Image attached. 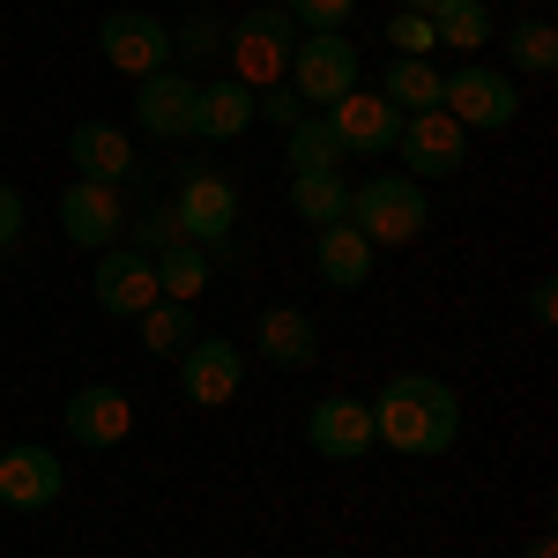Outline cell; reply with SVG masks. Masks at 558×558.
I'll return each mask as SVG.
<instances>
[{"label":"cell","mask_w":558,"mask_h":558,"mask_svg":"<svg viewBox=\"0 0 558 558\" xmlns=\"http://www.w3.org/2000/svg\"><path fill=\"white\" fill-rule=\"evenodd\" d=\"M365 402H373V439L395 447V454H410V462H439L462 439V402H454V387L432 380V373H395Z\"/></svg>","instance_id":"6da1fadb"},{"label":"cell","mask_w":558,"mask_h":558,"mask_svg":"<svg viewBox=\"0 0 558 558\" xmlns=\"http://www.w3.org/2000/svg\"><path fill=\"white\" fill-rule=\"evenodd\" d=\"M305 31L276 8V0H260V8H246L231 31H223V60H231V83L246 89H268L291 75V45H299Z\"/></svg>","instance_id":"7a4b0ae2"},{"label":"cell","mask_w":558,"mask_h":558,"mask_svg":"<svg viewBox=\"0 0 558 558\" xmlns=\"http://www.w3.org/2000/svg\"><path fill=\"white\" fill-rule=\"evenodd\" d=\"M343 223H357L373 246H410V239H425V186L410 172H380V179H365V186H350V216Z\"/></svg>","instance_id":"3957f363"},{"label":"cell","mask_w":558,"mask_h":558,"mask_svg":"<svg viewBox=\"0 0 558 558\" xmlns=\"http://www.w3.org/2000/svg\"><path fill=\"white\" fill-rule=\"evenodd\" d=\"M357 75H365V60H357V45H350L343 31H305V38L291 45V75H283V83L305 97V112H328L336 97L357 89Z\"/></svg>","instance_id":"277c9868"},{"label":"cell","mask_w":558,"mask_h":558,"mask_svg":"<svg viewBox=\"0 0 558 558\" xmlns=\"http://www.w3.org/2000/svg\"><path fill=\"white\" fill-rule=\"evenodd\" d=\"M439 112H447L454 128L499 134V128H514V120H521V89H514V75L462 60L454 75H439Z\"/></svg>","instance_id":"5b68a950"},{"label":"cell","mask_w":558,"mask_h":558,"mask_svg":"<svg viewBox=\"0 0 558 558\" xmlns=\"http://www.w3.org/2000/svg\"><path fill=\"white\" fill-rule=\"evenodd\" d=\"M172 216H179V239H186V246H223V239H231V223H239V186H231L223 172L179 165Z\"/></svg>","instance_id":"8992f818"},{"label":"cell","mask_w":558,"mask_h":558,"mask_svg":"<svg viewBox=\"0 0 558 558\" xmlns=\"http://www.w3.org/2000/svg\"><path fill=\"white\" fill-rule=\"evenodd\" d=\"M395 157L410 165V179H454L470 165V128H454L439 105L432 112H402V134H395Z\"/></svg>","instance_id":"52a82bcc"},{"label":"cell","mask_w":558,"mask_h":558,"mask_svg":"<svg viewBox=\"0 0 558 558\" xmlns=\"http://www.w3.org/2000/svg\"><path fill=\"white\" fill-rule=\"evenodd\" d=\"M97 52H105V68H120V75H157V68H172V23H157V15H142V8H112L105 23H97Z\"/></svg>","instance_id":"ba28073f"},{"label":"cell","mask_w":558,"mask_h":558,"mask_svg":"<svg viewBox=\"0 0 558 558\" xmlns=\"http://www.w3.org/2000/svg\"><path fill=\"white\" fill-rule=\"evenodd\" d=\"M172 365H179V395H186L194 410H223V402L246 387V350L223 343V336H194Z\"/></svg>","instance_id":"9c48e42d"},{"label":"cell","mask_w":558,"mask_h":558,"mask_svg":"<svg viewBox=\"0 0 558 558\" xmlns=\"http://www.w3.org/2000/svg\"><path fill=\"white\" fill-rule=\"evenodd\" d=\"M305 447L328 454V462H365L380 439H373V402L365 395H320L305 410Z\"/></svg>","instance_id":"30bf717a"},{"label":"cell","mask_w":558,"mask_h":558,"mask_svg":"<svg viewBox=\"0 0 558 558\" xmlns=\"http://www.w3.org/2000/svg\"><path fill=\"white\" fill-rule=\"evenodd\" d=\"M328 128H336V149H343V157H395L402 112L387 105L380 89H350V97L328 105Z\"/></svg>","instance_id":"8fae6325"},{"label":"cell","mask_w":558,"mask_h":558,"mask_svg":"<svg viewBox=\"0 0 558 558\" xmlns=\"http://www.w3.org/2000/svg\"><path fill=\"white\" fill-rule=\"evenodd\" d=\"M194 75H179V68H157V75H142L134 83V128L149 134V142H194Z\"/></svg>","instance_id":"7c38bea8"},{"label":"cell","mask_w":558,"mask_h":558,"mask_svg":"<svg viewBox=\"0 0 558 558\" xmlns=\"http://www.w3.org/2000/svg\"><path fill=\"white\" fill-rule=\"evenodd\" d=\"M68 492V470H60V454L52 447H31V439H15V447H0V507H15V514H38Z\"/></svg>","instance_id":"4fadbf2b"},{"label":"cell","mask_w":558,"mask_h":558,"mask_svg":"<svg viewBox=\"0 0 558 558\" xmlns=\"http://www.w3.org/2000/svg\"><path fill=\"white\" fill-rule=\"evenodd\" d=\"M89 291H97V313L134 320V313L157 305V260L134 254V246H105V254H97V276H89Z\"/></svg>","instance_id":"5bb4252c"},{"label":"cell","mask_w":558,"mask_h":558,"mask_svg":"<svg viewBox=\"0 0 558 558\" xmlns=\"http://www.w3.org/2000/svg\"><path fill=\"white\" fill-rule=\"evenodd\" d=\"M120 223H128V202H120V186H97V179H75L68 194H60V231L89 246V254H105V246H120Z\"/></svg>","instance_id":"9a60e30c"},{"label":"cell","mask_w":558,"mask_h":558,"mask_svg":"<svg viewBox=\"0 0 558 558\" xmlns=\"http://www.w3.org/2000/svg\"><path fill=\"white\" fill-rule=\"evenodd\" d=\"M128 432H134V402L120 387L97 380V387H75V395H68V439H75V447L97 454V447H120Z\"/></svg>","instance_id":"2e32d148"},{"label":"cell","mask_w":558,"mask_h":558,"mask_svg":"<svg viewBox=\"0 0 558 558\" xmlns=\"http://www.w3.org/2000/svg\"><path fill=\"white\" fill-rule=\"evenodd\" d=\"M373 239L357 231V223H328V231H313V268H320V283L328 291H365L373 283Z\"/></svg>","instance_id":"e0dca14e"},{"label":"cell","mask_w":558,"mask_h":558,"mask_svg":"<svg viewBox=\"0 0 558 558\" xmlns=\"http://www.w3.org/2000/svg\"><path fill=\"white\" fill-rule=\"evenodd\" d=\"M68 165L83 179H97V186H128L134 179V142L112 120H83V128L68 134Z\"/></svg>","instance_id":"ac0fdd59"},{"label":"cell","mask_w":558,"mask_h":558,"mask_svg":"<svg viewBox=\"0 0 558 558\" xmlns=\"http://www.w3.org/2000/svg\"><path fill=\"white\" fill-rule=\"evenodd\" d=\"M260 357L276 365V373H305L313 357H320V328H313V313H299V305H268L254 328Z\"/></svg>","instance_id":"d6986e66"},{"label":"cell","mask_w":558,"mask_h":558,"mask_svg":"<svg viewBox=\"0 0 558 558\" xmlns=\"http://www.w3.org/2000/svg\"><path fill=\"white\" fill-rule=\"evenodd\" d=\"M254 128V89L216 75L209 89H194V142H239Z\"/></svg>","instance_id":"ffe728a7"},{"label":"cell","mask_w":558,"mask_h":558,"mask_svg":"<svg viewBox=\"0 0 558 558\" xmlns=\"http://www.w3.org/2000/svg\"><path fill=\"white\" fill-rule=\"evenodd\" d=\"M291 216L313 223V231L343 223L350 216V179L343 172H291Z\"/></svg>","instance_id":"44dd1931"},{"label":"cell","mask_w":558,"mask_h":558,"mask_svg":"<svg viewBox=\"0 0 558 558\" xmlns=\"http://www.w3.org/2000/svg\"><path fill=\"white\" fill-rule=\"evenodd\" d=\"M209 276H216V260H209V246H165L157 254V299H179V305H194L202 291H209Z\"/></svg>","instance_id":"7402d4cb"},{"label":"cell","mask_w":558,"mask_h":558,"mask_svg":"<svg viewBox=\"0 0 558 558\" xmlns=\"http://www.w3.org/2000/svg\"><path fill=\"white\" fill-rule=\"evenodd\" d=\"M283 165H291V172H336V165H343L328 112H305L299 128H283Z\"/></svg>","instance_id":"603a6c76"},{"label":"cell","mask_w":558,"mask_h":558,"mask_svg":"<svg viewBox=\"0 0 558 558\" xmlns=\"http://www.w3.org/2000/svg\"><path fill=\"white\" fill-rule=\"evenodd\" d=\"M134 320H142V350L149 357H179V350L202 336L194 328V305H179V299H157L149 313H134Z\"/></svg>","instance_id":"cb8c5ba5"},{"label":"cell","mask_w":558,"mask_h":558,"mask_svg":"<svg viewBox=\"0 0 558 558\" xmlns=\"http://www.w3.org/2000/svg\"><path fill=\"white\" fill-rule=\"evenodd\" d=\"M432 38L454 45V52L492 45V8H484V0H439V8H432Z\"/></svg>","instance_id":"d4e9b609"},{"label":"cell","mask_w":558,"mask_h":558,"mask_svg":"<svg viewBox=\"0 0 558 558\" xmlns=\"http://www.w3.org/2000/svg\"><path fill=\"white\" fill-rule=\"evenodd\" d=\"M380 97L395 112H432V105H439V68H432V60H387Z\"/></svg>","instance_id":"484cf974"},{"label":"cell","mask_w":558,"mask_h":558,"mask_svg":"<svg viewBox=\"0 0 558 558\" xmlns=\"http://www.w3.org/2000/svg\"><path fill=\"white\" fill-rule=\"evenodd\" d=\"M507 52H514L521 75H551V68H558V31L544 23V15H521L514 38H507Z\"/></svg>","instance_id":"4316f807"},{"label":"cell","mask_w":558,"mask_h":558,"mask_svg":"<svg viewBox=\"0 0 558 558\" xmlns=\"http://www.w3.org/2000/svg\"><path fill=\"white\" fill-rule=\"evenodd\" d=\"M120 239H128L134 254H165V246H179V216H172V202H149V209H134L128 223H120Z\"/></svg>","instance_id":"83f0119b"},{"label":"cell","mask_w":558,"mask_h":558,"mask_svg":"<svg viewBox=\"0 0 558 558\" xmlns=\"http://www.w3.org/2000/svg\"><path fill=\"white\" fill-rule=\"evenodd\" d=\"M172 52H179V60H194V68H216V60H223V23L186 15V23L172 31Z\"/></svg>","instance_id":"f1b7e54d"},{"label":"cell","mask_w":558,"mask_h":558,"mask_svg":"<svg viewBox=\"0 0 558 558\" xmlns=\"http://www.w3.org/2000/svg\"><path fill=\"white\" fill-rule=\"evenodd\" d=\"M387 45H395V60H432V15H410V8H395L387 15Z\"/></svg>","instance_id":"f546056e"},{"label":"cell","mask_w":558,"mask_h":558,"mask_svg":"<svg viewBox=\"0 0 558 558\" xmlns=\"http://www.w3.org/2000/svg\"><path fill=\"white\" fill-rule=\"evenodd\" d=\"M254 120H268V128H299V120H305V97L291 83H268V89H254Z\"/></svg>","instance_id":"4dcf8cb0"},{"label":"cell","mask_w":558,"mask_h":558,"mask_svg":"<svg viewBox=\"0 0 558 558\" xmlns=\"http://www.w3.org/2000/svg\"><path fill=\"white\" fill-rule=\"evenodd\" d=\"M350 8H357V0H283V15H291L299 31H343Z\"/></svg>","instance_id":"1f68e13d"},{"label":"cell","mask_w":558,"mask_h":558,"mask_svg":"<svg viewBox=\"0 0 558 558\" xmlns=\"http://www.w3.org/2000/svg\"><path fill=\"white\" fill-rule=\"evenodd\" d=\"M529 320H536V328H551V320H558V283H551V276L529 283Z\"/></svg>","instance_id":"d6a6232c"},{"label":"cell","mask_w":558,"mask_h":558,"mask_svg":"<svg viewBox=\"0 0 558 558\" xmlns=\"http://www.w3.org/2000/svg\"><path fill=\"white\" fill-rule=\"evenodd\" d=\"M15 239H23V194H15V186H0V254H8Z\"/></svg>","instance_id":"836d02e7"},{"label":"cell","mask_w":558,"mask_h":558,"mask_svg":"<svg viewBox=\"0 0 558 558\" xmlns=\"http://www.w3.org/2000/svg\"><path fill=\"white\" fill-rule=\"evenodd\" d=\"M521 558H558V544H551V536H529V551H521Z\"/></svg>","instance_id":"e575fe53"},{"label":"cell","mask_w":558,"mask_h":558,"mask_svg":"<svg viewBox=\"0 0 558 558\" xmlns=\"http://www.w3.org/2000/svg\"><path fill=\"white\" fill-rule=\"evenodd\" d=\"M402 8H410V15H432V8H439V0H402Z\"/></svg>","instance_id":"d590c367"},{"label":"cell","mask_w":558,"mask_h":558,"mask_svg":"<svg viewBox=\"0 0 558 558\" xmlns=\"http://www.w3.org/2000/svg\"><path fill=\"white\" fill-rule=\"evenodd\" d=\"M328 558H343V551H328Z\"/></svg>","instance_id":"8d00e7d4"}]
</instances>
